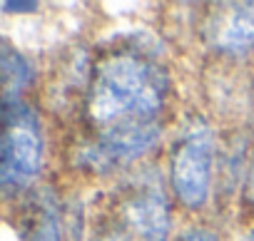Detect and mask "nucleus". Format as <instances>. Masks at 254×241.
<instances>
[{
    "label": "nucleus",
    "mask_w": 254,
    "mask_h": 241,
    "mask_svg": "<svg viewBox=\"0 0 254 241\" xmlns=\"http://www.w3.org/2000/svg\"><path fill=\"white\" fill-rule=\"evenodd\" d=\"M167 75L140 52H107L92 72L87 114L102 130L125 122H155L165 107Z\"/></svg>",
    "instance_id": "nucleus-1"
},
{
    "label": "nucleus",
    "mask_w": 254,
    "mask_h": 241,
    "mask_svg": "<svg viewBox=\"0 0 254 241\" xmlns=\"http://www.w3.org/2000/svg\"><path fill=\"white\" fill-rule=\"evenodd\" d=\"M45 159L43 127L35 109L23 99L5 102L3 114V149H0V187L8 196H20L28 192Z\"/></svg>",
    "instance_id": "nucleus-2"
},
{
    "label": "nucleus",
    "mask_w": 254,
    "mask_h": 241,
    "mask_svg": "<svg viewBox=\"0 0 254 241\" xmlns=\"http://www.w3.org/2000/svg\"><path fill=\"white\" fill-rule=\"evenodd\" d=\"M214 152V132L204 119H192L175 142L170 157V184L187 209H199L209 199Z\"/></svg>",
    "instance_id": "nucleus-3"
},
{
    "label": "nucleus",
    "mask_w": 254,
    "mask_h": 241,
    "mask_svg": "<svg viewBox=\"0 0 254 241\" xmlns=\"http://www.w3.org/2000/svg\"><path fill=\"white\" fill-rule=\"evenodd\" d=\"M160 135L162 130L157 122H125L107 127L100 132L97 140L77 152V164L95 174L122 169L147 154L160 142Z\"/></svg>",
    "instance_id": "nucleus-4"
},
{
    "label": "nucleus",
    "mask_w": 254,
    "mask_h": 241,
    "mask_svg": "<svg viewBox=\"0 0 254 241\" xmlns=\"http://www.w3.org/2000/svg\"><path fill=\"white\" fill-rule=\"evenodd\" d=\"M115 231L125 241H167L170 206L160 187H140L120 201Z\"/></svg>",
    "instance_id": "nucleus-5"
},
{
    "label": "nucleus",
    "mask_w": 254,
    "mask_h": 241,
    "mask_svg": "<svg viewBox=\"0 0 254 241\" xmlns=\"http://www.w3.org/2000/svg\"><path fill=\"white\" fill-rule=\"evenodd\" d=\"M209 25L212 45L227 55H244L254 48V3L222 5Z\"/></svg>",
    "instance_id": "nucleus-6"
},
{
    "label": "nucleus",
    "mask_w": 254,
    "mask_h": 241,
    "mask_svg": "<svg viewBox=\"0 0 254 241\" xmlns=\"http://www.w3.org/2000/svg\"><path fill=\"white\" fill-rule=\"evenodd\" d=\"M18 234L23 241H63V224H60V204L50 189L35 192L23 211Z\"/></svg>",
    "instance_id": "nucleus-7"
},
{
    "label": "nucleus",
    "mask_w": 254,
    "mask_h": 241,
    "mask_svg": "<svg viewBox=\"0 0 254 241\" xmlns=\"http://www.w3.org/2000/svg\"><path fill=\"white\" fill-rule=\"evenodd\" d=\"M0 67H3V90H5V102L20 99V92L33 82V65L13 50L8 43H3V52H0Z\"/></svg>",
    "instance_id": "nucleus-8"
},
{
    "label": "nucleus",
    "mask_w": 254,
    "mask_h": 241,
    "mask_svg": "<svg viewBox=\"0 0 254 241\" xmlns=\"http://www.w3.org/2000/svg\"><path fill=\"white\" fill-rule=\"evenodd\" d=\"M177 241H217V236L212 231H207V229H190Z\"/></svg>",
    "instance_id": "nucleus-9"
},
{
    "label": "nucleus",
    "mask_w": 254,
    "mask_h": 241,
    "mask_svg": "<svg viewBox=\"0 0 254 241\" xmlns=\"http://www.w3.org/2000/svg\"><path fill=\"white\" fill-rule=\"evenodd\" d=\"M3 10H5V13H10V10L33 13V10H38V3H5V5H3Z\"/></svg>",
    "instance_id": "nucleus-10"
},
{
    "label": "nucleus",
    "mask_w": 254,
    "mask_h": 241,
    "mask_svg": "<svg viewBox=\"0 0 254 241\" xmlns=\"http://www.w3.org/2000/svg\"><path fill=\"white\" fill-rule=\"evenodd\" d=\"M247 194L254 199V169L249 172V182H247Z\"/></svg>",
    "instance_id": "nucleus-11"
},
{
    "label": "nucleus",
    "mask_w": 254,
    "mask_h": 241,
    "mask_svg": "<svg viewBox=\"0 0 254 241\" xmlns=\"http://www.w3.org/2000/svg\"><path fill=\"white\" fill-rule=\"evenodd\" d=\"M252 241H254V234H252Z\"/></svg>",
    "instance_id": "nucleus-12"
}]
</instances>
